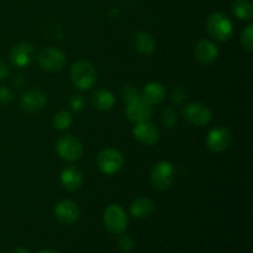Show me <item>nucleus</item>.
Segmentation results:
<instances>
[{"mask_svg": "<svg viewBox=\"0 0 253 253\" xmlns=\"http://www.w3.org/2000/svg\"><path fill=\"white\" fill-rule=\"evenodd\" d=\"M71 78L74 85L81 90H88L98 81L95 68L88 61H77L71 69Z\"/></svg>", "mask_w": 253, "mask_h": 253, "instance_id": "f257e3e1", "label": "nucleus"}, {"mask_svg": "<svg viewBox=\"0 0 253 253\" xmlns=\"http://www.w3.org/2000/svg\"><path fill=\"white\" fill-rule=\"evenodd\" d=\"M207 30L212 39L224 42L227 41L234 34V25L226 15L216 11L208 17Z\"/></svg>", "mask_w": 253, "mask_h": 253, "instance_id": "f03ea898", "label": "nucleus"}, {"mask_svg": "<svg viewBox=\"0 0 253 253\" xmlns=\"http://www.w3.org/2000/svg\"><path fill=\"white\" fill-rule=\"evenodd\" d=\"M104 224L111 234H124L127 229V216L123 208L116 204L109 205L104 211Z\"/></svg>", "mask_w": 253, "mask_h": 253, "instance_id": "7ed1b4c3", "label": "nucleus"}, {"mask_svg": "<svg viewBox=\"0 0 253 253\" xmlns=\"http://www.w3.org/2000/svg\"><path fill=\"white\" fill-rule=\"evenodd\" d=\"M40 67L44 71L58 72L63 69L66 66V54L63 51L56 48V47H46L42 49L37 57Z\"/></svg>", "mask_w": 253, "mask_h": 253, "instance_id": "20e7f679", "label": "nucleus"}, {"mask_svg": "<svg viewBox=\"0 0 253 253\" xmlns=\"http://www.w3.org/2000/svg\"><path fill=\"white\" fill-rule=\"evenodd\" d=\"M173 180H174V168L172 163L161 161L153 166L151 170V183L156 189H168L172 185Z\"/></svg>", "mask_w": 253, "mask_h": 253, "instance_id": "39448f33", "label": "nucleus"}, {"mask_svg": "<svg viewBox=\"0 0 253 253\" xmlns=\"http://www.w3.org/2000/svg\"><path fill=\"white\" fill-rule=\"evenodd\" d=\"M98 167L104 174H115L123 168L124 157L120 151L115 148H105L101 151L96 158Z\"/></svg>", "mask_w": 253, "mask_h": 253, "instance_id": "423d86ee", "label": "nucleus"}, {"mask_svg": "<svg viewBox=\"0 0 253 253\" xmlns=\"http://www.w3.org/2000/svg\"><path fill=\"white\" fill-rule=\"evenodd\" d=\"M57 153L62 160L74 162L78 161L83 155V146L81 141L72 135H63L57 141Z\"/></svg>", "mask_w": 253, "mask_h": 253, "instance_id": "0eeeda50", "label": "nucleus"}, {"mask_svg": "<svg viewBox=\"0 0 253 253\" xmlns=\"http://www.w3.org/2000/svg\"><path fill=\"white\" fill-rule=\"evenodd\" d=\"M185 119L195 126H205L211 120V111L203 103H189L183 110Z\"/></svg>", "mask_w": 253, "mask_h": 253, "instance_id": "6e6552de", "label": "nucleus"}, {"mask_svg": "<svg viewBox=\"0 0 253 253\" xmlns=\"http://www.w3.org/2000/svg\"><path fill=\"white\" fill-rule=\"evenodd\" d=\"M231 133L225 127H215L208 133L207 146L211 152L220 153L226 151L231 145Z\"/></svg>", "mask_w": 253, "mask_h": 253, "instance_id": "1a4fd4ad", "label": "nucleus"}, {"mask_svg": "<svg viewBox=\"0 0 253 253\" xmlns=\"http://www.w3.org/2000/svg\"><path fill=\"white\" fill-rule=\"evenodd\" d=\"M152 115V106L148 104L142 96H137L132 101L127 103L126 106V116L130 121L133 123H141L146 121Z\"/></svg>", "mask_w": 253, "mask_h": 253, "instance_id": "9d476101", "label": "nucleus"}, {"mask_svg": "<svg viewBox=\"0 0 253 253\" xmlns=\"http://www.w3.org/2000/svg\"><path fill=\"white\" fill-rule=\"evenodd\" d=\"M133 136H135L136 140L147 146L156 145L161 137L157 126L148 120L136 123L135 127H133Z\"/></svg>", "mask_w": 253, "mask_h": 253, "instance_id": "9b49d317", "label": "nucleus"}, {"mask_svg": "<svg viewBox=\"0 0 253 253\" xmlns=\"http://www.w3.org/2000/svg\"><path fill=\"white\" fill-rule=\"evenodd\" d=\"M54 215H56L59 222L71 225L78 221L79 216H81V210H79L78 205L76 203L72 202V200L64 199L57 203V205L54 207Z\"/></svg>", "mask_w": 253, "mask_h": 253, "instance_id": "f8f14e48", "label": "nucleus"}, {"mask_svg": "<svg viewBox=\"0 0 253 253\" xmlns=\"http://www.w3.org/2000/svg\"><path fill=\"white\" fill-rule=\"evenodd\" d=\"M35 57V48L31 43L29 42H21L17 46L12 48L11 54H10V59L14 66L24 68L27 67Z\"/></svg>", "mask_w": 253, "mask_h": 253, "instance_id": "ddd939ff", "label": "nucleus"}, {"mask_svg": "<svg viewBox=\"0 0 253 253\" xmlns=\"http://www.w3.org/2000/svg\"><path fill=\"white\" fill-rule=\"evenodd\" d=\"M47 103V96L40 89H32L25 93L21 98V108L26 113H37Z\"/></svg>", "mask_w": 253, "mask_h": 253, "instance_id": "4468645a", "label": "nucleus"}, {"mask_svg": "<svg viewBox=\"0 0 253 253\" xmlns=\"http://www.w3.org/2000/svg\"><path fill=\"white\" fill-rule=\"evenodd\" d=\"M194 53L202 64H211L219 57V49L214 42L209 40H200L194 47Z\"/></svg>", "mask_w": 253, "mask_h": 253, "instance_id": "2eb2a0df", "label": "nucleus"}, {"mask_svg": "<svg viewBox=\"0 0 253 253\" xmlns=\"http://www.w3.org/2000/svg\"><path fill=\"white\" fill-rule=\"evenodd\" d=\"M61 183L66 190H77L83 183V173L76 166H68L62 170Z\"/></svg>", "mask_w": 253, "mask_h": 253, "instance_id": "dca6fc26", "label": "nucleus"}, {"mask_svg": "<svg viewBox=\"0 0 253 253\" xmlns=\"http://www.w3.org/2000/svg\"><path fill=\"white\" fill-rule=\"evenodd\" d=\"M142 98L147 101L148 104H161L166 98L165 86L157 82H151L143 88Z\"/></svg>", "mask_w": 253, "mask_h": 253, "instance_id": "f3484780", "label": "nucleus"}, {"mask_svg": "<svg viewBox=\"0 0 253 253\" xmlns=\"http://www.w3.org/2000/svg\"><path fill=\"white\" fill-rule=\"evenodd\" d=\"M91 103L99 110L108 111L115 105V96L111 91L106 90V89H100L91 95Z\"/></svg>", "mask_w": 253, "mask_h": 253, "instance_id": "a211bd4d", "label": "nucleus"}, {"mask_svg": "<svg viewBox=\"0 0 253 253\" xmlns=\"http://www.w3.org/2000/svg\"><path fill=\"white\" fill-rule=\"evenodd\" d=\"M130 211L132 216L137 219H145L155 211V204L148 198H138L131 204Z\"/></svg>", "mask_w": 253, "mask_h": 253, "instance_id": "6ab92c4d", "label": "nucleus"}, {"mask_svg": "<svg viewBox=\"0 0 253 253\" xmlns=\"http://www.w3.org/2000/svg\"><path fill=\"white\" fill-rule=\"evenodd\" d=\"M135 48L142 54H151L156 49V40L147 32H137L133 36Z\"/></svg>", "mask_w": 253, "mask_h": 253, "instance_id": "aec40b11", "label": "nucleus"}, {"mask_svg": "<svg viewBox=\"0 0 253 253\" xmlns=\"http://www.w3.org/2000/svg\"><path fill=\"white\" fill-rule=\"evenodd\" d=\"M232 11L239 19L251 20L253 16V5L249 0H236L232 4Z\"/></svg>", "mask_w": 253, "mask_h": 253, "instance_id": "412c9836", "label": "nucleus"}, {"mask_svg": "<svg viewBox=\"0 0 253 253\" xmlns=\"http://www.w3.org/2000/svg\"><path fill=\"white\" fill-rule=\"evenodd\" d=\"M72 121H73L72 115L69 114V111L67 110L58 111V113L53 116V126L56 130L59 131L67 130V128L71 127Z\"/></svg>", "mask_w": 253, "mask_h": 253, "instance_id": "4be33fe9", "label": "nucleus"}, {"mask_svg": "<svg viewBox=\"0 0 253 253\" xmlns=\"http://www.w3.org/2000/svg\"><path fill=\"white\" fill-rule=\"evenodd\" d=\"M162 123L166 127L168 128L174 127L178 123L177 111H175L173 108H170V106L166 108L165 110L162 111Z\"/></svg>", "mask_w": 253, "mask_h": 253, "instance_id": "5701e85b", "label": "nucleus"}, {"mask_svg": "<svg viewBox=\"0 0 253 253\" xmlns=\"http://www.w3.org/2000/svg\"><path fill=\"white\" fill-rule=\"evenodd\" d=\"M241 43L247 51L253 49V25H247L241 34Z\"/></svg>", "mask_w": 253, "mask_h": 253, "instance_id": "b1692460", "label": "nucleus"}, {"mask_svg": "<svg viewBox=\"0 0 253 253\" xmlns=\"http://www.w3.org/2000/svg\"><path fill=\"white\" fill-rule=\"evenodd\" d=\"M137 96H140L138 95L137 89L132 85H125L123 88V90H121V98H123V100L126 101V103H130V101H132L133 99H136Z\"/></svg>", "mask_w": 253, "mask_h": 253, "instance_id": "393cba45", "label": "nucleus"}, {"mask_svg": "<svg viewBox=\"0 0 253 253\" xmlns=\"http://www.w3.org/2000/svg\"><path fill=\"white\" fill-rule=\"evenodd\" d=\"M187 89L183 85H177L172 91V100L175 104H182L187 99Z\"/></svg>", "mask_w": 253, "mask_h": 253, "instance_id": "a878e982", "label": "nucleus"}, {"mask_svg": "<svg viewBox=\"0 0 253 253\" xmlns=\"http://www.w3.org/2000/svg\"><path fill=\"white\" fill-rule=\"evenodd\" d=\"M119 247L123 250L124 252H130L133 249V240L127 235H123L119 240Z\"/></svg>", "mask_w": 253, "mask_h": 253, "instance_id": "bb28decb", "label": "nucleus"}, {"mask_svg": "<svg viewBox=\"0 0 253 253\" xmlns=\"http://www.w3.org/2000/svg\"><path fill=\"white\" fill-rule=\"evenodd\" d=\"M69 105H71L73 111H82L84 109V99L82 95H73L69 100Z\"/></svg>", "mask_w": 253, "mask_h": 253, "instance_id": "cd10ccee", "label": "nucleus"}, {"mask_svg": "<svg viewBox=\"0 0 253 253\" xmlns=\"http://www.w3.org/2000/svg\"><path fill=\"white\" fill-rule=\"evenodd\" d=\"M11 100H12L11 90L7 88H5V86L0 88V103L9 104Z\"/></svg>", "mask_w": 253, "mask_h": 253, "instance_id": "c85d7f7f", "label": "nucleus"}, {"mask_svg": "<svg viewBox=\"0 0 253 253\" xmlns=\"http://www.w3.org/2000/svg\"><path fill=\"white\" fill-rule=\"evenodd\" d=\"M7 74H9V68H7V66L4 62L0 61V81H2Z\"/></svg>", "mask_w": 253, "mask_h": 253, "instance_id": "c756f323", "label": "nucleus"}, {"mask_svg": "<svg viewBox=\"0 0 253 253\" xmlns=\"http://www.w3.org/2000/svg\"><path fill=\"white\" fill-rule=\"evenodd\" d=\"M12 253H30V252L27 251L26 249H24V247H19V249L15 250V251L12 252Z\"/></svg>", "mask_w": 253, "mask_h": 253, "instance_id": "7c9ffc66", "label": "nucleus"}, {"mask_svg": "<svg viewBox=\"0 0 253 253\" xmlns=\"http://www.w3.org/2000/svg\"><path fill=\"white\" fill-rule=\"evenodd\" d=\"M39 253H59V252L53 251V250H43V251H40Z\"/></svg>", "mask_w": 253, "mask_h": 253, "instance_id": "2f4dec72", "label": "nucleus"}]
</instances>
